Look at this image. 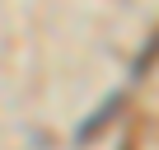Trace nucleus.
<instances>
[{"label":"nucleus","instance_id":"1","mask_svg":"<svg viewBox=\"0 0 159 150\" xmlns=\"http://www.w3.org/2000/svg\"><path fill=\"white\" fill-rule=\"evenodd\" d=\"M117 108H122V94H112V99H108V103H103V108H98V113H94V117H89L84 127H80L75 136H80V141H94V136H98V131H103V127H108V122L117 117Z\"/></svg>","mask_w":159,"mask_h":150}]
</instances>
